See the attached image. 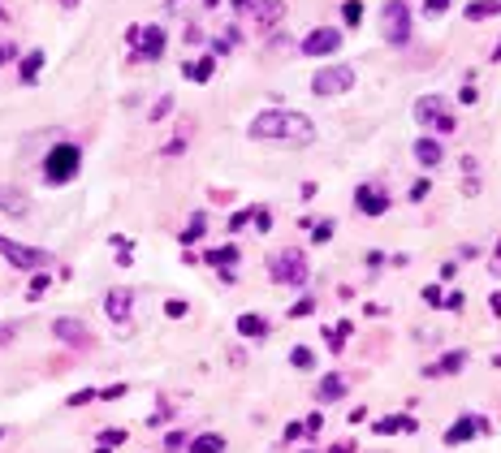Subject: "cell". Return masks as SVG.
<instances>
[{"mask_svg": "<svg viewBox=\"0 0 501 453\" xmlns=\"http://www.w3.org/2000/svg\"><path fill=\"white\" fill-rule=\"evenodd\" d=\"M350 87H354V70H350V65H325V70H316V78H311L316 95H342Z\"/></svg>", "mask_w": 501, "mask_h": 453, "instance_id": "8", "label": "cell"}, {"mask_svg": "<svg viewBox=\"0 0 501 453\" xmlns=\"http://www.w3.org/2000/svg\"><path fill=\"white\" fill-rule=\"evenodd\" d=\"M307 255L298 251V246H289V251H277L268 259V277L277 281V285H303L307 281Z\"/></svg>", "mask_w": 501, "mask_h": 453, "instance_id": "3", "label": "cell"}, {"mask_svg": "<svg viewBox=\"0 0 501 453\" xmlns=\"http://www.w3.org/2000/svg\"><path fill=\"white\" fill-rule=\"evenodd\" d=\"M462 367H467V350H449L441 363L424 367V376H454V371H462Z\"/></svg>", "mask_w": 501, "mask_h": 453, "instance_id": "15", "label": "cell"}, {"mask_svg": "<svg viewBox=\"0 0 501 453\" xmlns=\"http://www.w3.org/2000/svg\"><path fill=\"white\" fill-rule=\"evenodd\" d=\"M342 393H346V380L342 376H325V380H320V401H337Z\"/></svg>", "mask_w": 501, "mask_h": 453, "instance_id": "23", "label": "cell"}, {"mask_svg": "<svg viewBox=\"0 0 501 453\" xmlns=\"http://www.w3.org/2000/svg\"><path fill=\"white\" fill-rule=\"evenodd\" d=\"M389 194H385V190H376V186H359V190H354V207H359V212L363 216H385V212H389Z\"/></svg>", "mask_w": 501, "mask_h": 453, "instance_id": "10", "label": "cell"}, {"mask_svg": "<svg viewBox=\"0 0 501 453\" xmlns=\"http://www.w3.org/2000/svg\"><path fill=\"white\" fill-rule=\"evenodd\" d=\"M489 306H493V315L501 319V294H493V298H489Z\"/></svg>", "mask_w": 501, "mask_h": 453, "instance_id": "49", "label": "cell"}, {"mask_svg": "<svg viewBox=\"0 0 501 453\" xmlns=\"http://www.w3.org/2000/svg\"><path fill=\"white\" fill-rule=\"evenodd\" d=\"M238 259H242L238 246H216V251H207V255H203V264H212V268H234Z\"/></svg>", "mask_w": 501, "mask_h": 453, "instance_id": "22", "label": "cell"}, {"mask_svg": "<svg viewBox=\"0 0 501 453\" xmlns=\"http://www.w3.org/2000/svg\"><path fill=\"white\" fill-rule=\"evenodd\" d=\"M441 298H445V294H441L436 285H424V302H428V306H441Z\"/></svg>", "mask_w": 501, "mask_h": 453, "instance_id": "42", "label": "cell"}, {"mask_svg": "<svg viewBox=\"0 0 501 453\" xmlns=\"http://www.w3.org/2000/svg\"><path fill=\"white\" fill-rule=\"evenodd\" d=\"M350 333H354V324H350V319H342V324H337V328H333V333H329V346H333V350H342V346H346V337H350Z\"/></svg>", "mask_w": 501, "mask_h": 453, "instance_id": "28", "label": "cell"}, {"mask_svg": "<svg viewBox=\"0 0 501 453\" xmlns=\"http://www.w3.org/2000/svg\"><path fill=\"white\" fill-rule=\"evenodd\" d=\"M125 393V384H112V388H104V393H95V397H104V401H117Z\"/></svg>", "mask_w": 501, "mask_h": 453, "instance_id": "44", "label": "cell"}, {"mask_svg": "<svg viewBox=\"0 0 501 453\" xmlns=\"http://www.w3.org/2000/svg\"><path fill=\"white\" fill-rule=\"evenodd\" d=\"M130 306H134L130 289H108V294H104V315L112 324H130Z\"/></svg>", "mask_w": 501, "mask_h": 453, "instance_id": "11", "label": "cell"}, {"mask_svg": "<svg viewBox=\"0 0 501 453\" xmlns=\"http://www.w3.org/2000/svg\"><path fill=\"white\" fill-rule=\"evenodd\" d=\"M0 436H5V428H0Z\"/></svg>", "mask_w": 501, "mask_h": 453, "instance_id": "54", "label": "cell"}, {"mask_svg": "<svg viewBox=\"0 0 501 453\" xmlns=\"http://www.w3.org/2000/svg\"><path fill=\"white\" fill-rule=\"evenodd\" d=\"M462 302H467V298L458 294V289H454V294H445V298H441V306H445V311H462Z\"/></svg>", "mask_w": 501, "mask_h": 453, "instance_id": "39", "label": "cell"}, {"mask_svg": "<svg viewBox=\"0 0 501 453\" xmlns=\"http://www.w3.org/2000/svg\"><path fill=\"white\" fill-rule=\"evenodd\" d=\"M125 39L134 43V56L139 61H160L165 56V26H130Z\"/></svg>", "mask_w": 501, "mask_h": 453, "instance_id": "7", "label": "cell"}, {"mask_svg": "<svg viewBox=\"0 0 501 453\" xmlns=\"http://www.w3.org/2000/svg\"><path fill=\"white\" fill-rule=\"evenodd\" d=\"M190 453H225V436H195Z\"/></svg>", "mask_w": 501, "mask_h": 453, "instance_id": "24", "label": "cell"}, {"mask_svg": "<svg viewBox=\"0 0 501 453\" xmlns=\"http://www.w3.org/2000/svg\"><path fill=\"white\" fill-rule=\"evenodd\" d=\"M393 432H415V419H411V414H389V419H376V436H393Z\"/></svg>", "mask_w": 501, "mask_h": 453, "instance_id": "19", "label": "cell"}, {"mask_svg": "<svg viewBox=\"0 0 501 453\" xmlns=\"http://www.w3.org/2000/svg\"><path fill=\"white\" fill-rule=\"evenodd\" d=\"M0 255L9 259L18 272H39L52 264V255L48 251H35V246H22V242H13V238H0Z\"/></svg>", "mask_w": 501, "mask_h": 453, "instance_id": "5", "label": "cell"}, {"mask_svg": "<svg viewBox=\"0 0 501 453\" xmlns=\"http://www.w3.org/2000/svg\"><path fill=\"white\" fill-rule=\"evenodd\" d=\"M234 9H251V0H234Z\"/></svg>", "mask_w": 501, "mask_h": 453, "instance_id": "50", "label": "cell"}, {"mask_svg": "<svg viewBox=\"0 0 501 453\" xmlns=\"http://www.w3.org/2000/svg\"><path fill=\"white\" fill-rule=\"evenodd\" d=\"M342 48V30L337 26H316L311 35L303 39V56H333Z\"/></svg>", "mask_w": 501, "mask_h": 453, "instance_id": "9", "label": "cell"}, {"mask_svg": "<svg viewBox=\"0 0 501 453\" xmlns=\"http://www.w3.org/2000/svg\"><path fill=\"white\" fill-rule=\"evenodd\" d=\"M121 441H125V432H121V428H108V432H100V445H104V449H117Z\"/></svg>", "mask_w": 501, "mask_h": 453, "instance_id": "33", "label": "cell"}, {"mask_svg": "<svg viewBox=\"0 0 501 453\" xmlns=\"http://www.w3.org/2000/svg\"><path fill=\"white\" fill-rule=\"evenodd\" d=\"M428 194H432V186H428V182H415V186H411V203H424Z\"/></svg>", "mask_w": 501, "mask_h": 453, "instance_id": "38", "label": "cell"}, {"mask_svg": "<svg viewBox=\"0 0 501 453\" xmlns=\"http://www.w3.org/2000/svg\"><path fill=\"white\" fill-rule=\"evenodd\" d=\"M78 169H83V151L74 147V143H57L52 151H48L43 160V182L48 186H65L78 177Z\"/></svg>", "mask_w": 501, "mask_h": 453, "instance_id": "2", "label": "cell"}, {"mask_svg": "<svg viewBox=\"0 0 501 453\" xmlns=\"http://www.w3.org/2000/svg\"><path fill=\"white\" fill-rule=\"evenodd\" d=\"M493 367H501V359H493Z\"/></svg>", "mask_w": 501, "mask_h": 453, "instance_id": "53", "label": "cell"}, {"mask_svg": "<svg viewBox=\"0 0 501 453\" xmlns=\"http://www.w3.org/2000/svg\"><path fill=\"white\" fill-rule=\"evenodd\" d=\"M43 289H48V272H30V298H43Z\"/></svg>", "mask_w": 501, "mask_h": 453, "instance_id": "32", "label": "cell"}, {"mask_svg": "<svg viewBox=\"0 0 501 453\" xmlns=\"http://www.w3.org/2000/svg\"><path fill=\"white\" fill-rule=\"evenodd\" d=\"M380 22H385V39H389L393 48H402L411 39V9H407V0H385Z\"/></svg>", "mask_w": 501, "mask_h": 453, "instance_id": "4", "label": "cell"}, {"mask_svg": "<svg viewBox=\"0 0 501 453\" xmlns=\"http://www.w3.org/2000/svg\"><path fill=\"white\" fill-rule=\"evenodd\" d=\"M415 117H419V125H428V129H436V134H454V117H449V108L441 104V95H424V100H415Z\"/></svg>", "mask_w": 501, "mask_h": 453, "instance_id": "6", "label": "cell"}, {"mask_svg": "<svg viewBox=\"0 0 501 453\" xmlns=\"http://www.w3.org/2000/svg\"><path fill=\"white\" fill-rule=\"evenodd\" d=\"M307 229H311V242H320V246H325V242L333 238L337 224H333V220H320V224H307Z\"/></svg>", "mask_w": 501, "mask_h": 453, "instance_id": "29", "label": "cell"}, {"mask_svg": "<svg viewBox=\"0 0 501 453\" xmlns=\"http://www.w3.org/2000/svg\"><path fill=\"white\" fill-rule=\"evenodd\" d=\"M169 108H173V95H160V100H156V108H152V121L169 117Z\"/></svg>", "mask_w": 501, "mask_h": 453, "instance_id": "34", "label": "cell"}, {"mask_svg": "<svg viewBox=\"0 0 501 453\" xmlns=\"http://www.w3.org/2000/svg\"><path fill=\"white\" fill-rule=\"evenodd\" d=\"M203 5H207V9H216V5H221V0H203Z\"/></svg>", "mask_w": 501, "mask_h": 453, "instance_id": "52", "label": "cell"}, {"mask_svg": "<svg viewBox=\"0 0 501 453\" xmlns=\"http://www.w3.org/2000/svg\"><path fill=\"white\" fill-rule=\"evenodd\" d=\"M52 333L61 337V341H70V346H87L91 337H87V324L83 319H70V315H61L57 324H52Z\"/></svg>", "mask_w": 501, "mask_h": 453, "instance_id": "13", "label": "cell"}, {"mask_svg": "<svg viewBox=\"0 0 501 453\" xmlns=\"http://www.w3.org/2000/svg\"><path fill=\"white\" fill-rule=\"evenodd\" d=\"M289 363H294V367L303 371V367H311V363H316V354L307 350V346H294V350H289Z\"/></svg>", "mask_w": 501, "mask_h": 453, "instance_id": "30", "label": "cell"}, {"mask_svg": "<svg viewBox=\"0 0 501 453\" xmlns=\"http://www.w3.org/2000/svg\"><path fill=\"white\" fill-rule=\"evenodd\" d=\"M493 61H501V43H497V48H493Z\"/></svg>", "mask_w": 501, "mask_h": 453, "instance_id": "51", "label": "cell"}, {"mask_svg": "<svg viewBox=\"0 0 501 453\" xmlns=\"http://www.w3.org/2000/svg\"><path fill=\"white\" fill-rule=\"evenodd\" d=\"M13 56H18V48H13V43H0V65H9Z\"/></svg>", "mask_w": 501, "mask_h": 453, "instance_id": "45", "label": "cell"}, {"mask_svg": "<svg viewBox=\"0 0 501 453\" xmlns=\"http://www.w3.org/2000/svg\"><path fill=\"white\" fill-rule=\"evenodd\" d=\"M238 333H242V337H251V341H260V337L268 333V319L247 311V315H238Z\"/></svg>", "mask_w": 501, "mask_h": 453, "instance_id": "20", "label": "cell"}, {"mask_svg": "<svg viewBox=\"0 0 501 453\" xmlns=\"http://www.w3.org/2000/svg\"><path fill=\"white\" fill-rule=\"evenodd\" d=\"M251 224H255V233H268V229H272V216H268V207H255V212H251Z\"/></svg>", "mask_w": 501, "mask_h": 453, "instance_id": "31", "label": "cell"}, {"mask_svg": "<svg viewBox=\"0 0 501 453\" xmlns=\"http://www.w3.org/2000/svg\"><path fill=\"white\" fill-rule=\"evenodd\" d=\"M182 74H186V78H195V83H207V78L216 74V56H199V61H190V65H182Z\"/></svg>", "mask_w": 501, "mask_h": 453, "instance_id": "21", "label": "cell"}, {"mask_svg": "<svg viewBox=\"0 0 501 453\" xmlns=\"http://www.w3.org/2000/svg\"><path fill=\"white\" fill-rule=\"evenodd\" d=\"M415 160H419L424 169H436V165L445 160V151H441V143H436V138H419V143H415Z\"/></svg>", "mask_w": 501, "mask_h": 453, "instance_id": "16", "label": "cell"}, {"mask_svg": "<svg viewBox=\"0 0 501 453\" xmlns=\"http://www.w3.org/2000/svg\"><path fill=\"white\" fill-rule=\"evenodd\" d=\"M39 70H43V52H30V56L22 61V83L30 87V83L39 78Z\"/></svg>", "mask_w": 501, "mask_h": 453, "instance_id": "26", "label": "cell"}, {"mask_svg": "<svg viewBox=\"0 0 501 453\" xmlns=\"http://www.w3.org/2000/svg\"><path fill=\"white\" fill-rule=\"evenodd\" d=\"M467 22H484V18H501V0H476V5L462 9Z\"/></svg>", "mask_w": 501, "mask_h": 453, "instance_id": "18", "label": "cell"}, {"mask_svg": "<svg viewBox=\"0 0 501 453\" xmlns=\"http://www.w3.org/2000/svg\"><path fill=\"white\" fill-rule=\"evenodd\" d=\"M182 445H186V432H169V436H165V449H169V453H177Z\"/></svg>", "mask_w": 501, "mask_h": 453, "instance_id": "40", "label": "cell"}, {"mask_svg": "<svg viewBox=\"0 0 501 453\" xmlns=\"http://www.w3.org/2000/svg\"><path fill=\"white\" fill-rule=\"evenodd\" d=\"M251 5H255V18H260L264 26H277L285 18V5H281V0H251Z\"/></svg>", "mask_w": 501, "mask_h": 453, "instance_id": "17", "label": "cell"}, {"mask_svg": "<svg viewBox=\"0 0 501 453\" xmlns=\"http://www.w3.org/2000/svg\"><path fill=\"white\" fill-rule=\"evenodd\" d=\"M471 432H484V436H489L493 428L484 423V419H467V414H462L458 423H449V432H445V445L454 449V445H462V441H471Z\"/></svg>", "mask_w": 501, "mask_h": 453, "instance_id": "12", "label": "cell"}, {"mask_svg": "<svg viewBox=\"0 0 501 453\" xmlns=\"http://www.w3.org/2000/svg\"><path fill=\"white\" fill-rule=\"evenodd\" d=\"M311 311H316V298H303V302H294V306H289V315H294V319L311 315Z\"/></svg>", "mask_w": 501, "mask_h": 453, "instance_id": "35", "label": "cell"}, {"mask_svg": "<svg viewBox=\"0 0 501 453\" xmlns=\"http://www.w3.org/2000/svg\"><path fill=\"white\" fill-rule=\"evenodd\" d=\"M87 401H95V388H78V393H70V406H87Z\"/></svg>", "mask_w": 501, "mask_h": 453, "instance_id": "37", "label": "cell"}, {"mask_svg": "<svg viewBox=\"0 0 501 453\" xmlns=\"http://www.w3.org/2000/svg\"><path fill=\"white\" fill-rule=\"evenodd\" d=\"M247 224H251V212H234V216H229V229H234V233L247 229Z\"/></svg>", "mask_w": 501, "mask_h": 453, "instance_id": "41", "label": "cell"}, {"mask_svg": "<svg viewBox=\"0 0 501 453\" xmlns=\"http://www.w3.org/2000/svg\"><path fill=\"white\" fill-rule=\"evenodd\" d=\"M342 18H346V26H359L363 22V0H346V5H342Z\"/></svg>", "mask_w": 501, "mask_h": 453, "instance_id": "27", "label": "cell"}, {"mask_svg": "<svg viewBox=\"0 0 501 453\" xmlns=\"http://www.w3.org/2000/svg\"><path fill=\"white\" fill-rule=\"evenodd\" d=\"M489 268H493V277H501V238H497V251H493V264Z\"/></svg>", "mask_w": 501, "mask_h": 453, "instance_id": "48", "label": "cell"}, {"mask_svg": "<svg viewBox=\"0 0 501 453\" xmlns=\"http://www.w3.org/2000/svg\"><path fill=\"white\" fill-rule=\"evenodd\" d=\"M203 233H207V220H203V212H195V216H190V224L182 229V246H190V242H199Z\"/></svg>", "mask_w": 501, "mask_h": 453, "instance_id": "25", "label": "cell"}, {"mask_svg": "<svg viewBox=\"0 0 501 453\" xmlns=\"http://www.w3.org/2000/svg\"><path fill=\"white\" fill-rule=\"evenodd\" d=\"M165 315H169V319H182V315H186V302H182V298H169V302H165Z\"/></svg>", "mask_w": 501, "mask_h": 453, "instance_id": "36", "label": "cell"}, {"mask_svg": "<svg viewBox=\"0 0 501 453\" xmlns=\"http://www.w3.org/2000/svg\"><path fill=\"white\" fill-rule=\"evenodd\" d=\"M247 134L255 143H311L316 125H311V117H303L294 108H264L260 117H251Z\"/></svg>", "mask_w": 501, "mask_h": 453, "instance_id": "1", "label": "cell"}, {"mask_svg": "<svg viewBox=\"0 0 501 453\" xmlns=\"http://www.w3.org/2000/svg\"><path fill=\"white\" fill-rule=\"evenodd\" d=\"M320 428H325V414H311V419H307V423H303V432H311V436H316Z\"/></svg>", "mask_w": 501, "mask_h": 453, "instance_id": "43", "label": "cell"}, {"mask_svg": "<svg viewBox=\"0 0 501 453\" xmlns=\"http://www.w3.org/2000/svg\"><path fill=\"white\" fill-rule=\"evenodd\" d=\"M65 5H74V0H65Z\"/></svg>", "mask_w": 501, "mask_h": 453, "instance_id": "55", "label": "cell"}, {"mask_svg": "<svg viewBox=\"0 0 501 453\" xmlns=\"http://www.w3.org/2000/svg\"><path fill=\"white\" fill-rule=\"evenodd\" d=\"M458 100H462V104H476V100H480V91H476V87H462V91H458Z\"/></svg>", "mask_w": 501, "mask_h": 453, "instance_id": "46", "label": "cell"}, {"mask_svg": "<svg viewBox=\"0 0 501 453\" xmlns=\"http://www.w3.org/2000/svg\"><path fill=\"white\" fill-rule=\"evenodd\" d=\"M424 9H428V13H445L449 0H424Z\"/></svg>", "mask_w": 501, "mask_h": 453, "instance_id": "47", "label": "cell"}, {"mask_svg": "<svg viewBox=\"0 0 501 453\" xmlns=\"http://www.w3.org/2000/svg\"><path fill=\"white\" fill-rule=\"evenodd\" d=\"M0 212H9V216H26L30 212V199L22 190H13V186H0Z\"/></svg>", "mask_w": 501, "mask_h": 453, "instance_id": "14", "label": "cell"}]
</instances>
